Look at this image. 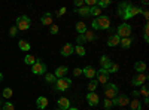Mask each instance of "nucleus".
Returning a JSON list of instances; mask_svg holds the SVG:
<instances>
[{
  "label": "nucleus",
  "instance_id": "nucleus-1",
  "mask_svg": "<svg viewBox=\"0 0 149 110\" xmlns=\"http://www.w3.org/2000/svg\"><path fill=\"white\" fill-rule=\"evenodd\" d=\"M142 12H143V9L134 6V5H131V3H128V2H122V3H119V6H118V17L122 18L125 22H127L128 19H131L133 17L142 14Z\"/></svg>",
  "mask_w": 149,
  "mask_h": 110
},
{
  "label": "nucleus",
  "instance_id": "nucleus-2",
  "mask_svg": "<svg viewBox=\"0 0 149 110\" xmlns=\"http://www.w3.org/2000/svg\"><path fill=\"white\" fill-rule=\"evenodd\" d=\"M93 28L94 30H109L110 28V18L107 15H100L98 18L93 19Z\"/></svg>",
  "mask_w": 149,
  "mask_h": 110
},
{
  "label": "nucleus",
  "instance_id": "nucleus-3",
  "mask_svg": "<svg viewBox=\"0 0 149 110\" xmlns=\"http://www.w3.org/2000/svg\"><path fill=\"white\" fill-rule=\"evenodd\" d=\"M103 89H104V95H106V98L112 100V98H115V97L119 94V88L116 86L115 83H104L103 85Z\"/></svg>",
  "mask_w": 149,
  "mask_h": 110
},
{
  "label": "nucleus",
  "instance_id": "nucleus-4",
  "mask_svg": "<svg viewBox=\"0 0 149 110\" xmlns=\"http://www.w3.org/2000/svg\"><path fill=\"white\" fill-rule=\"evenodd\" d=\"M46 64L43 63L42 59L39 58H36V63L31 66V71H33V75L36 76H42V75H46Z\"/></svg>",
  "mask_w": 149,
  "mask_h": 110
},
{
  "label": "nucleus",
  "instance_id": "nucleus-5",
  "mask_svg": "<svg viewBox=\"0 0 149 110\" xmlns=\"http://www.w3.org/2000/svg\"><path fill=\"white\" fill-rule=\"evenodd\" d=\"M70 86H72V79H69V77H61V79H57V82H55V85H54V88H55L57 91H60V92L67 91Z\"/></svg>",
  "mask_w": 149,
  "mask_h": 110
},
{
  "label": "nucleus",
  "instance_id": "nucleus-6",
  "mask_svg": "<svg viewBox=\"0 0 149 110\" xmlns=\"http://www.w3.org/2000/svg\"><path fill=\"white\" fill-rule=\"evenodd\" d=\"M30 26H31V21H30V18H29L27 15H21V17L17 18V26H15V27H17L18 30L26 31V30L30 28Z\"/></svg>",
  "mask_w": 149,
  "mask_h": 110
},
{
  "label": "nucleus",
  "instance_id": "nucleus-7",
  "mask_svg": "<svg viewBox=\"0 0 149 110\" xmlns=\"http://www.w3.org/2000/svg\"><path fill=\"white\" fill-rule=\"evenodd\" d=\"M131 31H133V28H131L130 24L122 22L121 26L118 27V30H116V36H119L121 39H125V37H130L131 36Z\"/></svg>",
  "mask_w": 149,
  "mask_h": 110
},
{
  "label": "nucleus",
  "instance_id": "nucleus-8",
  "mask_svg": "<svg viewBox=\"0 0 149 110\" xmlns=\"http://www.w3.org/2000/svg\"><path fill=\"white\" fill-rule=\"evenodd\" d=\"M130 104V98L128 95H116L115 98H112V106H119V107H124V106H128Z\"/></svg>",
  "mask_w": 149,
  "mask_h": 110
},
{
  "label": "nucleus",
  "instance_id": "nucleus-9",
  "mask_svg": "<svg viewBox=\"0 0 149 110\" xmlns=\"http://www.w3.org/2000/svg\"><path fill=\"white\" fill-rule=\"evenodd\" d=\"M148 80V75L146 73H137L133 79H131V85L133 86H142V85H145Z\"/></svg>",
  "mask_w": 149,
  "mask_h": 110
},
{
  "label": "nucleus",
  "instance_id": "nucleus-10",
  "mask_svg": "<svg viewBox=\"0 0 149 110\" xmlns=\"http://www.w3.org/2000/svg\"><path fill=\"white\" fill-rule=\"evenodd\" d=\"M95 76H97V82H98V83L104 85V83H107V82H109V76H110V75H109V71H107V70L100 68V70H97Z\"/></svg>",
  "mask_w": 149,
  "mask_h": 110
},
{
  "label": "nucleus",
  "instance_id": "nucleus-11",
  "mask_svg": "<svg viewBox=\"0 0 149 110\" xmlns=\"http://www.w3.org/2000/svg\"><path fill=\"white\" fill-rule=\"evenodd\" d=\"M86 103H88L91 107H95L98 103H100V97H98L97 92H88L86 94Z\"/></svg>",
  "mask_w": 149,
  "mask_h": 110
},
{
  "label": "nucleus",
  "instance_id": "nucleus-12",
  "mask_svg": "<svg viewBox=\"0 0 149 110\" xmlns=\"http://www.w3.org/2000/svg\"><path fill=\"white\" fill-rule=\"evenodd\" d=\"M95 73H97V70H95L93 66H86V67L82 68V75H84L86 79H90V80L95 77Z\"/></svg>",
  "mask_w": 149,
  "mask_h": 110
},
{
  "label": "nucleus",
  "instance_id": "nucleus-13",
  "mask_svg": "<svg viewBox=\"0 0 149 110\" xmlns=\"http://www.w3.org/2000/svg\"><path fill=\"white\" fill-rule=\"evenodd\" d=\"M61 55H63V57H70L73 52H74V46L72 45V43H66L63 48H61Z\"/></svg>",
  "mask_w": 149,
  "mask_h": 110
},
{
  "label": "nucleus",
  "instance_id": "nucleus-14",
  "mask_svg": "<svg viewBox=\"0 0 149 110\" xmlns=\"http://www.w3.org/2000/svg\"><path fill=\"white\" fill-rule=\"evenodd\" d=\"M67 71H69V68H67L66 66H60V67H57V68H55V71H54V76H55L57 79H61V77H66V75H67Z\"/></svg>",
  "mask_w": 149,
  "mask_h": 110
},
{
  "label": "nucleus",
  "instance_id": "nucleus-15",
  "mask_svg": "<svg viewBox=\"0 0 149 110\" xmlns=\"http://www.w3.org/2000/svg\"><path fill=\"white\" fill-rule=\"evenodd\" d=\"M119 42H121V37H119V36L112 34V36H109V39H107V46L115 48V46H118V45H119Z\"/></svg>",
  "mask_w": 149,
  "mask_h": 110
},
{
  "label": "nucleus",
  "instance_id": "nucleus-16",
  "mask_svg": "<svg viewBox=\"0 0 149 110\" xmlns=\"http://www.w3.org/2000/svg\"><path fill=\"white\" fill-rule=\"evenodd\" d=\"M57 103H58V107L63 109V110H67V109L70 107V100L66 98V97H60Z\"/></svg>",
  "mask_w": 149,
  "mask_h": 110
},
{
  "label": "nucleus",
  "instance_id": "nucleus-17",
  "mask_svg": "<svg viewBox=\"0 0 149 110\" xmlns=\"http://www.w3.org/2000/svg\"><path fill=\"white\" fill-rule=\"evenodd\" d=\"M36 106H37V109H40V110L46 109L48 98H46V97H37V98H36Z\"/></svg>",
  "mask_w": 149,
  "mask_h": 110
},
{
  "label": "nucleus",
  "instance_id": "nucleus-18",
  "mask_svg": "<svg viewBox=\"0 0 149 110\" xmlns=\"http://www.w3.org/2000/svg\"><path fill=\"white\" fill-rule=\"evenodd\" d=\"M40 21H42L43 26H49V27H51L52 24H54V22H52V14H49V12H46L45 15H42Z\"/></svg>",
  "mask_w": 149,
  "mask_h": 110
},
{
  "label": "nucleus",
  "instance_id": "nucleus-19",
  "mask_svg": "<svg viewBox=\"0 0 149 110\" xmlns=\"http://www.w3.org/2000/svg\"><path fill=\"white\" fill-rule=\"evenodd\" d=\"M74 30H76L78 34H85V31L88 30V28H86V24L85 22L79 21V22H76V26H74Z\"/></svg>",
  "mask_w": 149,
  "mask_h": 110
},
{
  "label": "nucleus",
  "instance_id": "nucleus-20",
  "mask_svg": "<svg viewBox=\"0 0 149 110\" xmlns=\"http://www.w3.org/2000/svg\"><path fill=\"white\" fill-rule=\"evenodd\" d=\"M100 64H102V68L109 70V67L112 66V61L109 59V57H107V55H103V57L100 58Z\"/></svg>",
  "mask_w": 149,
  "mask_h": 110
},
{
  "label": "nucleus",
  "instance_id": "nucleus-21",
  "mask_svg": "<svg viewBox=\"0 0 149 110\" xmlns=\"http://www.w3.org/2000/svg\"><path fill=\"white\" fill-rule=\"evenodd\" d=\"M134 70L137 73H145L146 71V63H143V61H136L134 63Z\"/></svg>",
  "mask_w": 149,
  "mask_h": 110
},
{
  "label": "nucleus",
  "instance_id": "nucleus-22",
  "mask_svg": "<svg viewBox=\"0 0 149 110\" xmlns=\"http://www.w3.org/2000/svg\"><path fill=\"white\" fill-rule=\"evenodd\" d=\"M74 12L81 17H90V8L88 6H82L79 9H74Z\"/></svg>",
  "mask_w": 149,
  "mask_h": 110
},
{
  "label": "nucleus",
  "instance_id": "nucleus-23",
  "mask_svg": "<svg viewBox=\"0 0 149 110\" xmlns=\"http://www.w3.org/2000/svg\"><path fill=\"white\" fill-rule=\"evenodd\" d=\"M84 37H85L86 42H94V40L97 39V36H95V33H94L93 30H86L85 34H84Z\"/></svg>",
  "mask_w": 149,
  "mask_h": 110
},
{
  "label": "nucleus",
  "instance_id": "nucleus-24",
  "mask_svg": "<svg viewBox=\"0 0 149 110\" xmlns=\"http://www.w3.org/2000/svg\"><path fill=\"white\" fill-rule=\"evenodd\" d=\"M18 46H19V49L24 51V52L30 51V48H31V45H30L27 40H19V42H18Z\"/></svg>",
  "mask_w": 149,
  "mask_h": 110
},
{
  "label": "nucleus",
  "instance_id": "nucleus-25",
  "mask_svg": "<svg viewBox=\"0 0 149 110\" xmlns=\"http://www.w3.org/2000/svg\"><path fill=\"white\" fill-rule=\"evenodd\" d=\"M131 43H133V39H131V37L121 39V42H119V45L124 48V49H128V48H131Z\"/></svg>",
  "mask_w": 149,
  "mask_h": 110
},
{
  "label": "nucleus",
  "instance_id": "nucleus-26",
  "mask_svg": "<svg viewBox=\"0 0 149 110\" xmlns=\"http://www.w3.org/2000/svg\"><path fill=\"white\" fill-rule=\"evenodd\" d=\"M130 106H131V110H142V103L139 101V98H134L130 101Z\"/></svg>",
  "mask_w": 149,
  "mask_h": 110
},
{
  "label": "nucleus",
  "instance_id": "nucleus-27",
  "mask_svg": "<svg viewBox=\"0 0 149 110\" xmlns=\"http://www.w3.org/2000/svg\"><path fill=\"white\" fill-rule=\"evenodd\" d=\"M90 15L91 17H95V18H98L102 15V9L100 8H97V6H93V8H90Z\"/></svg>",
  "mask_w": 149,
  "mask_h": 110
},
{
  "label": "nucleus",
  "instance_id": "nucleus-28",
  "mask_svg": "<svg viewBox=\"0 0 149 110\" xmlns=\"http://www.w3.org/2000/svg\"><path fill=\"white\" fill-rule=\"evenodd\" d=\"M97 86H98L97 79H91V80H90V83H88V91H90V92H95Z\"/></svg>",
  "mask_w": 149,
  "mask_h": 110
},
{
  "label": "nucleus",
  "instance_id": "nucleus-29",
  "mask_svg": "<svg viewBox=\"0 0 149 110\" xmlns=\"http://www.w3.org/2000/svg\"><path fill=\"white\" fill-rule=\"evenodd\" d=\"M24 63H26L27 66H33V64L36 63V58H34L31 54H27L26 58H24Z\"/></svg>",
  "mask_w": 149,
  "mask_h": 110
},
{
  "label": "nucleus",
  "instance_id": "nucleus-30",
  "mask_svg": "<svg viewBox=\"0 0 149 110\" xmlns=\"http://www.w3.org/2000/svg\"><path fill=\"white\" fill-rule=\"evenodd\" d=\"M74 52H76L79 57H85V54H86L85 48H84V46H81V45H76V46H74Z\"/></svg>",
  "mask_w": 149,
  "mask_h": 110
},
{
  "label": "nucleus",
  "instance_id": "nucleus-31",
  "mask_svg": "<svg viewBox=\"0 0 149 110\" xmlns=\"http://www.w3.org/2000/svg\"><path fill=\"white\" fill-rule=\"evenodd\" d=\"M45 80L48 83H55L57 82V77L54 76V73H46V75H45Z\"/></svg>",
  "mask_w": 149,
  "mask_h": 110
},
{
  "label": "nucleus",
  "instance_id": "nucleus-32",
  "mask_svg": "<svg viewBox=\"0 0 149 110\" xmlns=\"http://www.w3.org/2000/svg\"><path fill=\"white\" fill-rule=\"evenodd\" d=\"M112 5V2L110 0H100V2H97V8H100V9H103V8H107V6H110Z\"/></svg>",
  "mask_w": 149,
  "mask_h": 110
},
{
  "label": "nucleus",
  "instance_id": "nucleus-33",
  "mask_svg": "<svg viewBox=\"0 0 149 110\" xmlns=\"http://www.w3.org/2000/svg\"><path fill=\"white\" fill-rule=\"evenodd\" d=\"M12 95H14V91H12V88H5L3 92H2V97H3V98H10Z\"/></svg>",
  "mask_w": 149,
  "mask_h": 110
},
{
  "label": "nucleus",
  "instance_id": "nucleus-34",
  "mask_svg": "<svg viewBox=\"0 0 149 110\" xmlns=\"http://www.w3.org/2000/svg\"><path fill=\"white\" fill-rule=\"evenodd\" d=\"M139 94H140V95H143L145 98L148 97V94H149V89H148V85H146V83L140 86V91H139Z\"/></svg>",
  "mask_w": 149,
  "mask_h": 110
},
{
  "label": "nucleus",
  "instance_id": "nucleus-35",
  "mask_svg": "<svg viewBox=\"0 0 149 110\" xmlns=\"http://www.w3.org/2000/svg\"><path fill=\"white\" fill-rule=\"evenodd\" d=\"M143 39H145V42H146V43L149 42V24H148V22L145 24V31H143Z\"/></svg>",
  "mask_w": 149,
  "mask_h": 110
},
{
  "label": "nucleus",
  "instance_id": "nucleus-36",
  "mask_svg": "<svg viewBox=\"0 0 149 110\" xmlns=\"http://www.w3.org/2000/svg\"><path fill=\"white\" fill-rule=\"evenodd\" d=\"M118 70H119V66H118V64H115V63H112V66L109 67V70H107V71H109V75H110V73H116Z\"/></svg>",
  "mask_w": 149,
  "mask_h": 110
},
{
  "label": "nucleus",
  "instance_id": "nucleus-37",
  "mask_svg": "<svg viewBox=\"0 0 149 110\" xmlns=\"http://www.w3.org/2000/svg\"><path fill=\"white\" fill-rule=\"evenodd\" d=\"M103 107H104L106 110H110V109H112V100L104 98V101H103Z\"/></svg>",
  "mask_w": 149,
  "mask_h": 110
},
{
  "label": "nucleus",
  "instance_id": "nucleus-38",
  "mask_svg": "<svg viewBox=\"0 0 149 110\" xmlns=\"http://www.w3.org/2000/svg\"><path fill=\"white\" fill-rule=\"evenodd\" d=\"M2 110H15V106L12 104L10 101H8V103L3 104V109H2Z\"/></svg>",
  "mask_w": 149,
  "mask_h": 110
},
{
  "label": "nucleus",
  "instance_id": "nucleus-39",
  "mask_svg": "<svg viewBox=\"0 0 149 110\" xmlns=\"http://www.w3.org/2000/svg\"><path fill=\"white\" fill-rule=\"evenodd\" d=\"M17 33H18V28H17L15 26H12V27L9 28V36H10V37H15Z\"/></svg>",
  "mask_w": 149,
  "mask_h": 110
},
{
  "label": "nucleus",
  "instance_id": "nucleus-40",
  "mask_svg": "<svg viewBox=\"0 0 149 110\" xmlns=\"http://www.w3.org/2000/svg\"><path fill=\"white\" fill-rule=\"evenodd\" d=\"M58 26H57V24H52V26L51 27H49V33H51V34H57L58 33Z\"/></svg>",
  "mask_w": 149,
  "mask_h": 110
},
{
  "label": "nucleus",
  "instance_id": "nucleus-41",
  "mask_svg": "<svg viewBox=\"0 0 149 110\" xmlns=\"http://www.w3.org/2000/svg\"><path fill=\"white\" fill-rule=\"evenodd\" d=\"M76 42H78V45L84 46V43L86 42V40H85V37H84V34H79V36H78V37H76Z\"/></svg>",
  "mask_w": 149,
  "mask_h": 110
},
{
  "label": "nucleus",
  "instance_id": "nucleus-42",
  "mask_svg": "<svg viewBox=\"0 0 149 110\" xmlns=\"http://www.w3.org/2000/svg\"><path fill=\"white\" fill-rule=\"evenodd\" d=\"M84 2H85V5L88 8H93V6L97 5V0H84Z\"/></svg>",
  "mask_w": 149,
  "mask_h": 110
},
{
  "label": "nucleus",
  "instance_id": "nucleus-43",
  "mask_svg": "<svg viewBox=\"0 0 149 110\" xmlns=\"http://www.w3.org/2000/svg\"><path fill=\"white\" fill-rule=\"evenodd\" d=\"M84 5H85V2H84V0H74V6H76V9L82 8Z\"/></svg>",
  "mask_w": 149,
  "mask_h": 110
},
{
  "label": "nucleus",
  "instance_id": "nucleus-44",
  "mask_svg": "<svg viewBox=\"0 0 149 110\" xmlns=\"http://www.w3.org/2000/svg\"><path fill=\"white\" fill-rule=\"evenodd\" d=\"M82 75V68H79V67H76L73 70V76H81Z\"/></svg>",
  "mask_w": 149,
  "mask_h": 110
},
{
  "label": "nucleus",
  "instance_id": "nucleus-45",
  "mask_svg": "<svg viewBox=\"0 0 149 110\" xmlns=\"http://www.w3.org/2000/svg\"><path fill=\"white\" fill-rule=\"evenodd\" d=\"M66 10H67V9H66V8L63 6V8H61V9H60V10L57 12V17H63V15L66 14Z\"/></svg>",
  "mask_w": 149,
  "mask_h": 110
},
{
  "label": "nucleus",
  "instance_id": "nucleus-46",
  "mask_svg": "<svg viewBox=\"0 0 149 110\" xmlns=\"http://www.w3.org/2000/svg\"><path fill=\"white\" fill-rule=\"evenodd\" d=\"M131 95L134 97V98H139V95H140V94H139V91H133V92H131Z\"/></svg>",
  "mask_w": 149,
  "mask_h": 110
},
{
  "label": "nucleus",
  "instance_id": "nucleus-47",
  "mask_svg": "<svg viewBox=\"0 0 149 110\" xmlns=\"http://www.w3.org/2000/svg\"><path fill=\"white\" fill-rule=\"evenodd\" d=\"M142 14H143V17H145L146 19L149 18V12H148V10H143V12H142Z\"/></svg>",
  "mask_w": 149,
  "mask_h": 110
},
{
  "label": "nucleus",
  "instance_id": "nucleus-48",
  "mask_svg": "<svg viewBox=\"0 0 149 110\" xmlns=\"http://www.w3.org/2000/svg\"><path fill=\"white\" fill-rule=\"evenodd\" d=\"M67 110H79V109H78V107H69Z\"/></svg>",
  "mask_w": 149,
  "mask_h": 110
},
{
  "label": "nucleus",
  "instance_id": "nucleus-49",
  "mask_svg": "<svg viewBox=\"0 0 149 110\" xmlns=\"http://www.w3.org/2000/svg\"><path fill=\"white\" fill-rule=\"evenodd\" d=\"M2 79H3V75H2V73H0V82H2Z\"/></svg>",
  "mask_w": 149,
  "mask_h": 110
},
{
  "label": "nucleus",
  "instance_id": "nucleus-50",
  "mask_svg": "<svg viewBox=\"0 0 149 110\" xmlns=\"http://www.w3.org/2000/svg\"><path fill=\"white\" fill-rule=\"evenodd\" d=\"M55 110H63V109H60V107H58V109H55Z\"/></svg>",
  "mask_w": 149,
  "mask_h": 110
},
{
  "label": "nucleus",
  "instance_id": "nucleus-51",
  "mask_svg": "<svg viewBox=\"0 0 149 110\" xmlns=\"http://www.w3.org/2000/svg\"><path fill=\"white\" fill-rule=\"evenodd\" d=\"M0 106H2V100H0Z\"/></svg>",
  "mask_w": 149,
  "mask_h": 110
},
{
  "label": "nucleus",
  "instance_id": "nucleus-52",
  "mask_svg": "<svg viewBox=\"0 0 149 110\" xmlns=\"http://www.w3.org/2000/svg\"><path fill=\"white\" fill-rule=\"evenodd\" d=\"M121 110H124V109H121Z\"/></svg>",
  "mask_w": 149,
  "mask_h": 110
},
{
  "label": "nucleus",
  "instance_id": "nucleus-53",
  "mask_svg": "<svg viewBox=\"0 0 149 110\" xmlns=\"http://www.w3.org/2000/svg\"><path fill=\"white\" fill-rule=\"evenodd\" d=\"M0 110H2V109H0Z\"/></svg>",
  "mask_w": 149,
  "mask_h": 110
}]
</instances>
